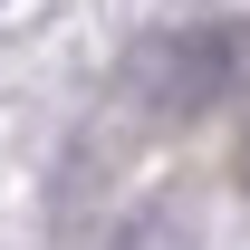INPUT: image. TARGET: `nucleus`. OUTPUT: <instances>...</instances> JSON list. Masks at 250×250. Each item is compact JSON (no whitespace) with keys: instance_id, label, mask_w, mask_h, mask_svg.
<instances>
[{"instance_id":"obj_1","label":"nucleus","mask_w":250,"mask_h":250,"mask_svg":"<svg viewBox=\"0 0 250 250\" xmlns=\"http://www.w3.org/2000/svg\"><path fill=\"white\" fill-rule=\"evenodd\" d=\"M241 39L231 29H164L135 48V67H125V87L145 96L154 116H192V106H221L231 96V77H241Z\"/></svg>"}]
</instances>
